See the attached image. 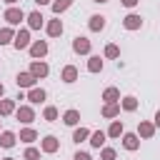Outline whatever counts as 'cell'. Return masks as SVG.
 <instances>
[{
  "label": "cell",
  "mask_w": 160,
  "mask_h": 160,
  "mask_svg": "<svg viewBox=\"0 0 160 160\" xmlns=\"http://www.w3.org/2000/svg\"><path fill=\"white\" fill-rule=\"evenodd\" d=\"M102 100L105 102H120V90L118 88H105L102 90Z\"/></svg>",
  "instance_id": "obj_29"
},
{
  "label": "cell",
  "mask_w": 160,
  "mask_h": 160,
  "mask_svg": "<svg viewBox=\"0 0 160 160\" xmlns=\"http://www.w3.org/2000/svg\"><path fill=\"white\" fill-rule=\"evenodd\" d=\"M12 40H15V28H10V25L0 28V45H10Z\"/></svg>",
  "instance_id": "obj_27"
},
{
  "label": "cell",
  "mask_w": 160,
  "mask_h": 160,
  "mask_svg": "<svg viewBox=\"0 0 160 160\" xmlns=\"http://www.w3.org/2000/svg\"><path fill=\"white\" fill-rule=\"evenodd\" d=\"M2 95H5V85L0 82V98H2Z\"/></svg>",
  "instance_id": "obj_40"
},
{
  "label": "cell",
  "mask_w": 160,
  "mask_h": 160,
  "mask_svg": "<svg viewBox=\"0 0 160 160\" xmlns=\"http://www.w3.org/2000/svg\"><path fill=\"white\" fill-rule=\"evenodd\" d=\"M152 125H155V128H160V110L155 112V120H152Z\"/></svg>",
  "instance_id": "obj_37"
},
{
  "label": "cell",
  "mask_w": 160,
  "mask_h": 160,
  "mask_svg": "<svg viewBox=\"0 0 160 160\" xmlns=\"http://www.w3.org/2000/svg\"><path fill=\"white\" fill-rule=\"evenodd\" d=\"M72 2H75V0H52V2H50V10H52L55 18H60L68 8H72Z\"/></svg>",
  "instance_id": "obj_19"
},
{
  "label": "cell",
  "mask_w": 160,
  "mask_h": 160,
  "mask_svg": "<svg viewBox=\"0 0 160 160\" xmlns=\"http://www.w3.org/2000/svg\"><path fill=\"white\" fill-rule=\"evenodd\" d=\"M122 132H125L122 120H110V128L105 130V135H108V138H112V140H118V138H122Z\"/></svg>",
  "instance_id": "obj_16"
},
{
  "label": "cell",
  "mask_w": 160,
  "mask_h": 160,
  "mask_svg": "<svg viewBox=\"0 0 160 160\" xmlns=\"http://www.w3.org/2000/svg\"><path fill=\"white\" fill-rule=\"evenodd\" d=\"M72 160H92V158H90V152H82V150H78V152L72 155Z\"/></svg>",
  "instance_id": "obj_34"
},
{
  "label": "cell",
  "mask_w": 160,
  "mask_h": 160,
  "mask_svg": "<svg viewBox=\"0 0 160 160\" xmlns=\"http://www.w3.org/2000/svg\"><path fill=\"white\" fill-rule=\"evenodd\" d=\"M32 2H35V5H40V8H42V5H50V2H52V0H32Z\"/></svg>",
  "instance_id": "obj_36"
},
{
  "label": "cell",
  "mask_w": 160,
  "mask_h": 160,
  "mask_svg": "<svg viewBox=\"0 0 160 160\" xmlns=\"http://www.w3.org/2000/svg\"><path fill=\"white\" fill-rule=\"evenodd\" d=\"M30 30L28 28H20V30H15V40H12V48L15 50H28L30 48Z\"/></svg>",
  "instance_id": "obj_2"
},
{
  "label": "cell",
  "mask_w": 160,
  "mask_h": 160,
  "mask_svg": "<svg viewBox=\"0 0 160 160\" xmlns=\"http://www.w3.org/2000/svg\"><path fill=\"white\" fill-rule=\"evenodd\" d=\"M28 52H30L32 60H42V58L48 55V42H45V40H32L30 48H28Z\"/></svg>",
  "instance_id": "obj_3"
},
{
  "label": "cell",
  "mask_w": 160,
  "mask_h": 160,
  "mask_svg": "<svg viewBox=\"0 0 160 160\" xmlns=\"http://www.w3.org/2000/svg\"><path fill=\"white\" fill-rule=\"evenodd\" d=\"M72 52H75V55H90V40H88L85 35L72 38Z\"/></svg>",
  "instance_id": "obj_7"
},
{
  "label": "cell",
  "mask_w": 160,
  "mask_h": 160,
  "mask_svg": "<svg viewBox=\"0 0 160 160\" xmlns=\"http://www.w3.org/2000/svg\"><path fill=\"white\" fill-rule=\"evenodd\" d=\"M35 80H42V78H48V72H50V68H48V62L45 60H32L30 62V70H28Z\"/></svg>",
  "instance_id": "obj_4"
},
{
  "label": "cell",
  "mask_w": 160,
  "mask_h": 160,
  "mask_svg": "<svg viewBox=\"0 0 160 160\" xmlns=\"http://www.w3.org/2000/svg\"><path fill=\"white\" fill-rule=\"evenodd\" d=\"M120 2H122V5H125V8H130V10H132V8H135V5H138V2H140V0H120Z\"/></svg>",
  "instance_id": "obj_35"
},
{
  "label": "cell",
  "mask_w": 160,
  "mask_h": 160,
  "mask_svg": "<svg viewBox=\"0 0 160 160\" xmlns=\"http://www.w3.org/2000/svg\"><path fill=\"white\" fill-rule=\"evenodd\" d=\"M22 160H40V150L32 148V145H28L25 152H22Z\"/></svg>",
  "instance_id": "obj_32"
},
{
  "label": "cell",
  "mask_w": 160,
  "mask_h": 160,
  "mask_svg": "<svg viewBox=\"0 0 160 160\" xmlns=\"http://www.w3.org/2000/svg\"><path fill=\"white\" fill-rule=\"evenodd\" d=\"M92 2H98V5H105V2H110V0H92Z\"/></svg>",
  "instance_id": "obj_39"
},
{
  "label": "cell",
  "mask_w": 160,
  "mask_h": 160,
  "mask_svg": "<svg viewBox=\"0 0 160 160\" xmlns=\"http://www.w3.org/2000/svg\"><path fill=\"white\" fill-rule=\"evenodd\" d=\"M45 98H48V92H45L42 88H38V85H35V88H30V90L25 92V100H30V102H42Z\"/></svg>",
  "instance_id": "obj_21"
},
{
  "label": "cell",
  "mask_w": 160,
  "mask_h": 160,
  "mask_svg": "<svg viewBox=\"0 0 160 160\" xmlns=\"http://www.w3.org/2000/svg\"><path fill=\"white\" fill-rule=\"evenodd\" d=\"M42 118H45L48 122H55V120L60 118V112H58V108H55V105H48V108L42 110Z\"/></svg>",
  "instance_id": "obj_30"
},
{
  "label": "cell",
  "mask_w": 160,
  "mask_h": 160,
  "mask_svg": "<svg viewBox=\"0 0 160 160\" xmlns=\"http://www.w3.org/2000/svg\"><path fill=\"white\" fill-rule=\"evenodd\" d=\"M78 78H80V72H78V68H75V65H65V68H62V72H60V80H62V82H68V85H72Z\"/></svg>",
  "instance_id": "obj_15"
},
{
  "label": "cell",
  "mask_w": 160,
  "mask_h": 160,
  "mask_svg": "<svg viewBox=\"0 0 160 160\" xmlns=\"http://www.w3.org/2000/svg\"><path fill=\"white\" fill-rule=\"evenodd\" d=\"M62 122H65L68 128H78V125H80V110H72V108L65 110V112H62Z\"/></svg>",
  "instance_id": "obj_18"
},
{
  "label": "cell",
  "mask_w": 160,
  "mask_h": 160,
  "mask_svg": "<svg viewBox=\"0 0 160 160\" xmlns=\"http://www.w3.org/2000/svg\"><path fill=\"white\" fill-rule=\"evenodd\" d=\"M105 25H108V18H105V15H90V20H88L90 32H102Z\"/></svg>",
  "instance_id": "obj_12"
},
{
  "label": "cell",
  "mask_w": 160,
  "mask_h": 160,
  "mask_svg": "<svg viewBox=\"0 0 160 160\" xmlns=\"http://www.w3.org/2000/svg\"><path fill=\"white\" fill-rule=\"evenodd\" d=\"M25 15H28V12H25L22 8H18V5H15V8H8V10L2 12V18H5V22H8L10 28H15V25H20V22L25 20Z\"/></svg>",
  "instance_id": "obj_1"
},
{
  "label": "cell",
  "mask_w": 160,
  "mask_h": 160,
  "mask_svg": "<svg viewBox=\"0 0 160 160\" xmlns=\"http://www.w3.org/2000/svg\"><path fill=\"white\" fill-rule=\"evenodd\" d=\"M25 20H28V30H40V28L45 25V18H42V12H40V10L28 12V15H25Z\"/></svg>",
  "instance_id": "obj_9"
},
{
  "label": "cell",
  "mask_w": 160,
  "mask_h": 160,
  "mask_svg": "<svg viewBox=\"0 0 160 160\" xmlns=\"http://www.w3.org/2000/svg\"><path fill=\"white\" fill-rule=\"evenodd\" d=\"M15 82H18V88H28V90H30V88H35L38 80H35L30 72H18V75H15Z\"/></svg>",
  "instance_id": "obj_20"
},
{
  "label": "cell",
  "mask_w": 160,
  "mask_h": 160,
  "mask_svg": "<svg viewBox=\"0 0 160 160\" xmlns=\"http://www.w3.org/2000/svg\"><path fill=\"white\" fill-rule=\"evenodd\" d=\"M105 58H110V60H118L120 58V48L115 45V42H110V45H105V52H102Z\"/></svg>",
  "instance_id": "obj_31"
},
{
  "label": "cell",
  "mask_w": 160,
  "mask_h": 160,
  "mask_svg": "<svg viewBox=\"0 0 160 160\" xmlns=\"http://www.w3.org/2000/svg\"><path fill=\"white\" fill-rule=\"evenodd\" d=\"M62 20L60 18H52V20H48L45 22V32H48V38H60L62 35Z\"/></svg>",
  "instance_id": "obj_10"
},
{
  "label": "cell",
  "mask_w": 160,
  "mask_h": 160,
  "mask_svg": "<svg viewBox=\"0 0 160 160\" xmlns=\"http://www.w3.org/2000/svg\"><path fill=\"white\" fill-rule=\"evenodd\" d=\"M5 2H8V5H10V8H15V5H18V2H20V0H5Z\"/></svg>",
  "instance_id": "obj_38"
},
{
  "label": "cell",
  "mask_w": 160,
  "mask_h": 160,
  "mask_svg": "<svg viewBox=\"0 0 160 160\" xmlns=\"http://www.w3.org/2000/svg\"><path fill=\"white\" fill-rule=\"evenodd\" d=\"M102 58L100 55H90L88 58V72H102Z\"/></svg>",
  "instance_id": "obj_26"
},
{
  "label": "cell",
  "mask_w": 160,
  "mask_h": 160,
  "mask_svg": "<svg viewBox=\"0 0 160 160\" xmlns=\"http://www.w3.org/2000/svg\"><path fill=\"white\" fill-rule=\"evenodd\" d=\"M15 112V100L12 98H0V118H8Z\"/></svg>",
  "instance_id": "obj_25"
},
{
  "label": "cell",
  "mask_w": 160,
  "mask_h": 160,
  "mask_svg": "<svg viewBox=\"0 0 160 160\" xmlns=\"http://www.w3.org/2000/svg\"><path fill=\"white\" fill-rule=\"evenodd\" d=\"M155 130H158V128H155L152 122H148V120H140V122H138V138H142V140H150V138L155 135Z\"/></svg>",
  "instance_id": "obj_13"
},
{
  "label": "cell",
  "mask_w": 160,
  "mask_h": 160,
  "mask_svg": "<svg viewBox=\"0 0 160 160\" xmlns=\"http://www.w3.org/2000/svg\"><path fill=\"white\" fill-rule=\"evenodd\" d=\"M115 158H118L115 148H100V160H115Z\"/></svg>",
  "instance_id": "obj_33"
},
{
  "label": "cell",
  "mask_w": 160,
  "mask_h": 160,
  "mask_svg": "<svg viewBox=\"0 0 160 160\" xmlns=\"http://www.w3.org/2000/svg\"><path fill=\"white\" fill-rule=\"evenodd\" d=\"M18 138H20V142H25V145H32V142L38 140V130H35V128H22Z\"/></svg>",
  "instance_id": "obj_24"
},
{
  "label": "cell",
  "mask_w": 160,
  "mask_h": 160,
  "mask_svg": "<svg viewBox=\"0 0 160 160\" xmlns=\"http://www.w3.org/2000/svg\"><path fill=\"white\" fill-rule=\"evenodd\" d=\"M100 112H102V118H108V120H115V118L120 115V102H105Z\"/></svg>",
  "instance_id": "obj_22"
},
{
  "label": "cell",
  "mask_w": 160,
  "mask_h": 160,
  "mask_svg": "<svg viewBox=\"0 0 160 160\" xmlns=\"http://www.w3.org/2000/svg\"><path fill=\"white\" fill-rule=\"evenodd\" d=\"M40 150H42V152H48V155H52V152H58V150H60V140H58L55 135H45V138L40 140Z\"/></svg>",
  "instance_id": "obj_8"
},
{
  "label": "cell",
  "mask_w": 160,
  "mask_h": 160,
  "mask_svg": "<svg viewBox=\"0 0 160 160\" xmlns=\"http://www.w3.org/2000/svg\"><path fill=\"white\" fill-rule=\"evenodd\" d=\"M122 28L130 30V32H132V30H140V28H142V15H140V12H128V15L122 18Z\"/></svg>",
  "instance_id": "obj_5"
},
{
  "label": "cell",
  "mask_w": 160,
  "mask_h": 160,
  "mask_svg": "<svg viewBox=\"0 0 160 160\" xmlns=\"http://www.w3.org/2000/svg\"><path fill=\"white\" fill-rule=\"evenodd\" d=\"M15 118H18L22 125H30V122L35 120V110H32V105H20V108H15Z\"/></svg>",
  "instance_id": "obj_6"
},
{
  "label": "cell",
  "mask_w": 160,
  "mask_h": 160,
  "mask_svg": "<svg viewBox=\"0 0 160 160\" xmlns=\"http://www.w3.org/2000/svg\"><path fill=\"white\" fill-rule=\"evenodd\" d=\"M120 110H125V112H135V110H138V98H135V95H125V98H120Z\"/></svg>",
  "instance_id": "obj_23"
},
{
  "label": "cell",
  "mask_w": 160,
  "mask_h": 160,
  "mask_svg": "<svg viewBox=\"0 0 160 160\" xmlns=\"http://www.w3.org/2000/svg\"><path fill=\"white\" fill-rule=\"evenodd\" d=\"M105 140H108V135H105V130H92V132H90V138H88V142H90V148H95V150H100V148H105Z\"/></svg>",
  "instance_id": "obj_14"
},
{
  "label": "cell",
  "mask_w": 160,
  "mask_h": 160,
  "mask_svg": "<svg viewBox=\"0 0 160 160\" xmlns=\"http://www.w3.org/2000/svg\"><path fill=\"white\" fill-rule=\"evenodd\" d=\"M2 160H15V158H2Z\"/></svg>",
  "instance_id": "obj_41"
},
{
  "label": "cell",
  "mask_w": 160,
  "mask_h": 160,
  "mask_svg": "<svg viewBox=\"0 0 160 160\" xmlns=\"http://www.w3.org/2000/svg\"><path fill=\"white\" fill-rule=\"evenodd\" d=\"M122 148H125L128 152H135V150L140 148V138H138V132H122Z\"/></svg>",
  "instance_id": "obj_11"
},
{
  "label": "cell",
  "mask_w": 160,
  "mask_h": 160,
  "mask_svg": "<svg viewBox=\"0 0 160 160\" xmlns=\"http://www.w3.org/2000/svg\"><path fill=\"white\" fill-rule=\"evenodd\" d=\"M90 132H92V130H88V128H82V125H80V128H75V130H72V142H78V145H80V142H85V140L90 138Z\"/></svg>",
  "instance_id": "obj_28"
},
{
  "label": "cell",
  "mask_w": 160,
  "mask_h": 160,
  "mask_svg": "<svg viewBox=\"0 0 160 160\" xmlns=\"http://www.w3.org/2000/svg\"><path fill=\"white\" fill-rule=\"evenodd\" d=\"M15 142H18V135L12 130H0V148L10 150V148H15Z\"/></svg>",
  "instance_id": "obj_17"
}]
</instances>
